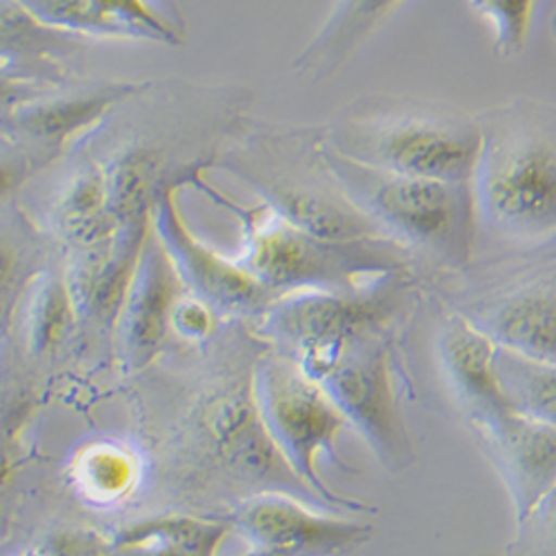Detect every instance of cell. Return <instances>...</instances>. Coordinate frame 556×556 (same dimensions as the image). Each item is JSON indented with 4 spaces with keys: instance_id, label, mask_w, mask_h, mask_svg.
<instances>
[{
    "instance_id": "1",
    "label": "cell",
    "mask_w": 556,
    "mask_h": 556,
    "mask_svg": "<svg viewBox=\"0 0 556 556\" xmlns=\"http://www.w3.org/2000/svg\"><path fill=\"white\" fill-rule=\"evenodd\" d=\"M479 116L481 152L470 180L479 237L541 248L556 241V103L515 99Z\"/></svg>"
},
{
    "instance_id": "2",
    "label": "cell",
    "mask_w": 556,
    "mask_h": 556,
    "mask_svg": "<svg viewBox=\"0 0 556 556\" xmlns=\"http://www.w3.org/2000/svg\"><path fill=\"white\" fill-rule=\"evenodd\" d=\"M216 167L235 174L265 207L307 235L339 243L392 241L341 188L323 156L320 127H241Z\"/></svg>"
},
{
    "instance_id": "3",
    "label": "cell",
    "mask_w": 556,
    "mask_h": 556,
    "mask_svg": "<svg viewBox=\"0 0 556 556\" xmlns=\"http://www.w3.org/2000/svg\"><path fill=\"white\" fill-rule=\"evenodd\" d=\"M326 148L365 167L401 176L470 182L479 152V116L445 103L369 97L320 127Z\"/></svg>"
},
{
    "instance_id": "4",
    "label": "cell",
    "mask_w": 556,
    "mask_h": 556,
    "mask_svg": "<svg viewBox=\"0 0 556 556\" xmlns=\"http://www.w3.org/2000/svg\"><path fill=\"white\" fill-rule=\"evenodd\" d=\"M197 188L229 210L241 223V263L274 294L356 292L409 269V252L394 241L339 243L318 239L276 216L263 203H229L205 178Z\"/></svg>"
},
{
    "instance_id": "5",
    "label": "cell",
    "mask_w": 556,
    "mask_h": 556,
    "mask_svg": "<svg viewBox=\"0 0 556 556\" xmlns=\"http://www.w3.org/2000/svg\"><path fill=\"white\" fill-rule=\"evenodd\" d=\"M323 156L350 201L372 218L388 239L409 254L463 269L479 243V218L470 182L401 176L348 161L326 148Z\"/></svg>"
},
{
    "instance_id": "6",
    "label": "cell",
    "mask_w": 556,
    "mask_h": 556,
    "mask_svg": "<svg viewBox=\"0 0 556 556\" xmlns=\"http://www.w3.org/2000/svg\"><path fill=\"white\" fill-rule=\"evenodd\" d=\"M407 290L403 271L356 292L278 296L261 316V332L320 383L354 345L383 337L407 305Z\"/></svg>"
},
{
    "instance_id": "7",
    "label": "cell",
    "mask_w": 556,
    "mask_h": 556,
    "mask_svg": "<svg viewBox=\"0 0 556 556\" xmlns=\"http://www.w3.org/2000/svg\"><path fill=\"white\" fill-rule=\"evenodd\" d=\"M252 381L263 421L305 488L334 513H369L367 505L332 492L318 475L320 458L341 463L337 445L350 428L328 390L286 354L261 358Z\"/></svg>"
},
{
    "instance_id": "8",
    "label": "cell",
    "mask_w": 556,
    "mask_h": 556,
    "mask_svg": "<svg viewBox=\"0 0 556 556\" xmlns=\"http://www.w3.org/2000/svg\"><path fill=\"white\" fill-rule=\"evenodd\" d=\"M150 83L54 87L3 108V194L12 192L72 146L87 143L105 121Z\"/></svg>"
},
{
    "instance_id": "9",
    "label": "cell",
    "mask_w": 556,
    "mask_h": 556,
    "mask_svg": "<svg viewBox=\"0 0 556 556\" xmlns=\"http://www.w3.org/2000/svg\"><path fill=\"white\" fill-rule=\"evenodd\" d=\"M320 386L388 470L409 466L412 443L399 409L383 337L354 345Z\"/></svg>"
},
{
    "instance_id": "10",
    "label": "cell",
    "mask_w": 556,
    "mask_h": 556,
    "mask_svg": "<svg viewBox=\"0 0 556 556\" xmlns=\"http://www.w3.org/2000/svg\"><path fill=\"white\" fill-rule=\"evenodd\" d=\"M201 428L210 450L235 479L269 485V492H286L326 507L294 475L271 439L254 396L252 379L248 386L239 383L216 392L201 412Z\"/></svg>"
},
{
    "instance_id": "11",
    "label": "cell",
    "mask_w": 556,
    "mask_h": 556,
    "mask_svg": "<svg viewBox=\"0 0 556 556\" xmlns=\"http://www.w3.org/2000/svg\"><path fill=\"white\" fill-rule=\"evenodd\" d=\"M152 229L169 254L185 290L212 305L218 316L261 318L278 299L241 261H229L194 235L180 214L178 190H169L159 199L152 212Z\"/></svg>"
},
{
    "instance_id": "12",
    "label": "cell",
    "mask_w": 556,
    "mask_h": 556,
    "mask_svg": "<svg viewBox=\"0 0 556 556\" xmlns=\"http://www.w3.org/2000/svg\"><path fill=\"white\" fill-rule=\"evenodd\" d=\"M299 496L258 492L231 509L227 523L252 549L243 556H341L372 536L365 523L318 515Z\"/></svg>"
},
{
    "instance_id": "13",
    "label": "cell",
    "mask_w": 556,
    "mask_h": 556,
    "mask_svg": "<svg viewBox=\"0 0 556 556\" xmlns=\"http://www.w3.org/2000/svg\"><path fill=\"white\" fill-rule=\"evenodd\" d=\"M472 307L466 316L501 350L532 363L556 365V254L494 286Z\"/></svg>"
},
{
    "instance_id": "14",
    "label": "cell",
    "mask_w": 556,
    "mask_h": 556,
    "mask_svg": "<svg viewBox=\"0 0 556 556\" xmlns=\"http://www.w3.org/2000/svg\"><path fill=\"white\" fill-rule=\"evenodd\" d=\"M185 292L188 290L169 254L150 229L114 328L123 361L129 367H143L159 354L172 330L174 307Z\"/></svg>"
},
{
    "instance_id": "15",
    "label": "cell",
    "mask_w": 556,
    "mask_h": 556,
    "mask_svg": "<svg viewBox=\"0 0 556 556\" xmlns=\"http://www.w3.org/2000/svg\"><path fill=\"white\" fill-rule=\"evenodd\" d=\"M150 229L152 220L143 225H123L110 243L74 252L65 276L78 320L99 328H116Z\"/></svg>"
},
{
    "instance_id": "16",
    "label": "cell",
    "mask_w": 556,
    "mask_h": 556,
    "mask_svg": "<svg viewBox=\"0 0 556 556\" xmlns=\"http://www.w3.org/2000/svg\"><path fill=\"white\" fill-rule=\"evenodd\" d=\"M513 488L519 521L556 488V428L517 409L481 421Z\"/></svg>"
},
{
    "instance_id": "17",
    "label": "cell",
    "mask_w": 556,
    "mask_h": 556,
    "mask_svg": "<svg viewBox=\"0 0 556 556\" xmlns=\"http://www.w3.org/2000/svg\"><path fill=\"white\" fill-rule=\"evenodd\" d=\"M439 354L456 392L479 419L513 412L501 381V345L466 314H452L439 332Z\"/></svg>"
},
{
    "instance_id": "18",
    "label": "cell",
    "mask_w": 556,
    "mask_h": 556,
    "mask_svg": "<svg viewBox=\"0 0 556 556\" xmlns=\"http://www.w3.org/2000/svg\"><path fill=\"white\" fill-rule=\"evenodd\" d=\"M50 225L74 252L110 243L121 229L110 203L108 180L89 154L63 178L50 203Z\"/></svg>"
},
{
    "instance_id": "19",
    "label": "cell",
    "mask_w": 556,
    "mask_h": 556,
    "mask_svg": "<svg viewBox=\"0 0 556 556\" xmlns=\"http://www.w3.org/2000/svg\"><path fill=\"white\" fill-rule=\"evenodd\" d=\"M407 0H337L330 16L299 54L294 70L307 80L334 76Z\"/></svg>"
},
{
    "instance_id": "20",
    "label": "cell",
    "mask_w": 556,
    "mask_h": 556,
    "mask_svg": "<svg viewBox=\"0 0 556 556\" xmlns=\"http://www.w3.org/2000/svg\"><path fill=\"white\" fill-rule=\"evenodd\" d=\"M91 36L152 40L178 48L185 25L174 0H85Z\"/></svg>"
},
{
    "instance_id": "21",
    "label": "cell",
    "mask_w": 556,
    "mask_h": 556,
    "mask_svg": "<svg viewBox=\"0 0 556 556\" xmlns=\"http://www.w3.org/2000/svg\"><path fill=\"white\" fill-rule=\"evenodd\" d=\"M227 526L190 517L152 519L125 530L112 556H216Z\"/></svg>"
},
{
    "instance_id": "22",
    "label": "cell",
    "mask_w": 556,
    "mask_h": 556,
    "mask_svg": "<svg viewBox=\"0 0 556 556\" xmlns=\"http://www.w3.org/2000/svg\"><path fill=\"white\" fill-rule=\"evenodd\" d=\"M78 312L65 274L38 271L23 292V330L31 352L56 350L74 330Z\"/></svg>"
},
{
    "instance_id": "23",
    "label": "cell",
    "mask_w": 556,
    "mask_h": 556,
    "mask_svg": "<svg viewBox=\"0 0 556 556\" xmlns=\"http://www.w3.org/2000/svg\"><path fill=\"white\" fill-rule=\"evenodd\" d=\"M501 381L513 409L556 428V365H541L501 350Z\"/></svg>"
},
{
    "instance_id": "24",
    "label": "cell",
    "mask_w": 556,
    "mask_h": 556,
    "mask_svg": "<svg viewBox=\"0 0 556 556\" xmlns=\"http://www.w3.org/2000/svg\"><path fill=\"white\" fill-rule=\"evenodd\" d=\"M541 0H468L470 10L490 27L496 59L519 56L532 36Z\"/></svg>"
},
{
    "instance_id": "25",
    "label": "cell",
    "mask_w": 556,
    "mask_h": 556,
    "mask_svg": "<svg viewBox=\"0 0 556 556\" xmlns=\"http://www.w3.org/2000/svg\"><path fill=\"white\" fill-rule=\"evenodd\" d=\"M103 456H101V447L85 454L83 460V479H85V488L89 492H94L99 496H114L121 494L127 483H129V475H131V466L127 463L125 454L110 450V458H108V470H103Z\"/></svg>"
},
{
    "instance_id": "26",
    "label": "cell",
    "mask_w": 556,
    "mask_h": 556,
    "mask_svg": "<svg viewBox=\"0 0 556 556\" xmlns=\"http://www.w3.org/2000/svg\"><path fill=\"white\" fill-rule=\"evenodd\" d=\"M216 318L218 312L212 305L190 292H185L172 314V332L188 343H201L212 337Z\"/></svg>"
},
{
    "instance_id": "27",
    "label": "cell",
    "mask_w": 556,
    "mask_h": 556,
    "mask_svg": "<svg viewBox=\"0 0 556 556\" xmlns=\"http://www.w3.org/2000/svg\"><path fill=\"white\" fill-rule=\"evenodd\" d=\"M528 526V556H556V488L521 521Z\"/></svg>"
},
{
    "instance_id": "28",
    "label": "cell",
    "mask_w": 556,
    "mask_h": 556,
    "mask_svg": "<svg viewBox=\"0 0 556 556\" xmlns=\"http://www.w3.org/2000/svg\"><path fill=\"white\" fill-rule=\"evenodd\" d=\"M552 34H554V40H556V14H554V18H552Z\"/></svg>"
}]
</instances>
